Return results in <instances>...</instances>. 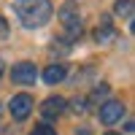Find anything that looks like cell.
Returning a JSON list of instances; mask_svg holds the SVG:
<instances>
[{
    "label": "cell",
    "mask_w": 135,
    "mask_h": 135,
    "mask_svg": "<svg viewBox=\"0 0 135 135\" xmlns=\"http://www.w3.org/2000/svg\"><path fill=\"white\" fill-rule=\"evenodd\" d=\"M8 108H11V116H14L16 122H25L30 116V111H32V97L30 95H14L11 103H8Z\"/></svg>",
    "instance_id": "3"
},
{
    "label": "cell",
    "mask_w": 135,
    "mask_h": 135,
    "mask_svg": "<svg viewBox=\"0 0 135 135\" xmlns=\"http://www.w3.org/2000/svg\"><path fill=\"white\" fill-rule=\"evenodd\" d=\"M114 11H116L122 19H132V0H116Z\"/></svg>",
    "instance_id": "9"
},
{
    "label": "cell",
    "mask_w": 135,
    "mask_h": 135,
    "mask_svg": "<svg viewBox=\"0 0 135 135\" xmlns=\"http://www.w3.org/2000/svg\"><path fill=\"white\" fill-rule=\"evenodd\" d=\"M6 32H8V27H6V19H3V16H0V38H3V35H6Z\"/></svg>",
    "instance_id": "13"
},
{
    "label": "cell",
    "mask_w": 135,
    "mask_h": 135,
    "mask_svg": "<svg viewBox=\"0 0 135 135\" xmlns=\"http://www.w3.org/2000/svg\"><path fill=\"white\" fill-rule=\"evenodd\" d=\"M105 135H116V132H105Z\"/></svg>",
    "instance_id": "15"
},
{
    "label": "cell",
    "mask_w": 135,
    "mask_h": 135,
    "mask_svg": "<svg viewBox=\"0 0 135 135\" xmlns=\"http://www.w3.org/2000/svg\"><path fill=\"white\" fill-rule=\"evenodd\" d=\"M14 11L25 27H43L51 19V3L49 0H14Z\"/></svg>",
    "instance_id": "1"
},
{
    "label": "cell",
    "mask_w": 135,
    "mask_h": 135,
    "mask_svg": "<svg viewBox=\"0 0 135 135\" xmlns=\"http://www.w3.org/2000/svg\"><path fill=\"white\" fill-rule=\"evenodd\" d=\"M11 78H14V84H35V78H38V70H35V65L32 62H16L14 65V70H11Z\"/></svg>",
    "instance_id": "2"
},
{
    "label": "cell",
    "mask_w": 135,
    "mask_h": 135,
    "mask_svg": "<svg viewBox=\"0 0 135 135\" xmlns=\"http://www.w3.org/2000/svg\"><path fill=\"white\" fill-rule=\"evenodd\" d=\"M122 116H124V105L119 100H108V103L100 105V122L103 124H116Z\"/></svg>",
    "instance_id": "4"
},
{
    "label": "cell",
    "mask_w": 135,
    "mask_h": 135,
    "mask_svg": "<svg viewBox=\"0 0 135 135\" xmlns=\"http://www.w3.org/2000/svg\"><path fill=\"white\" fill-rule=\"evenodd\" d=\"M73 111H76V114H84V111H86V100L84 97H76L73 100Z\"/></svg>",
    "instance_id": "11"
},
{
    "label": "cell",
    "mask_w": 135,
    "mask_h": 135,
    "mask_svg": "<svg viewBox=\"0 0 135 135\" xmlns=\"http://www.w3.org/2000/svg\"><path fill=\"white\" fill-rule=\"evenodd\" d=\"M108 95V86L103 84V86H95V92H92V100H100V97H105Z\"/></svg>",
    "instance_id": "12"
},
{
    "label": "cell",
    "mask_w": 135,
    "mask_h": 135,
    "mask_svg": "<svg viewBox=\"0 0 135 135\" xmlns=\"http://www.w3.org/2000/svg\"><path fill=\"white\" fill-rule=\"evenodd\" d=\"M30 135H57V132H54V130H51L49 124H38V127H35V130H32Z\"/></svg>",
    "instance_id": "10"
},
{
    "label": "cell",
    "mask_w": 135,
    "mask_h": 135,
    "mask_svg": "<svg viewBox=\"0 0 135 135\" xmlns=\"http://www.w3.org/2000/svg\"><path fill=\"white\" fill-rule=\"evenodd\" d=\"M114 38H116V30L111 27V25H103V27H97V30H95V41L108 43V41H114Z\"/></svg>",
    "instance_id": "8"
},
{
    "label": "cell",
    "mask_w": 135,
    "mask_h": 135,
    "mask_svg": "<svg viewBox=\"0 0 135 135\" xmlns=\"http://www.w3.org/2000/svg\"><path fill=\"white\" fill-rule=\"evenodd\" d=\"M62 78H65V65H49L43 70V81L46 84H60Z\"/></svg>",
    "instance_id": "7"
},
{
    "label": "cell",
    "mask_w": 135,
    "mask_h": 135,
    "mask_svg": "<svg viewBox=\"0 0 135 135\" xmlns=\"http://www.w3.org/2000/svg\"><path fill=\"white\" fill-rule=\"evenodd\" d=\"M0 73H3V62H0Z\"/></svg>",
    "instance_id": "14"
},
{
    "label": "cell",
    "mask_w": 135,
    "mask_h": 135,
    "mask_svg": "<svg viewBox=\"0 0 135 135\" xmlns=\"http://www.w3.org/2000/svg\"><path fill=\"white\" fill-rule=\"evenodd\" d=\"M60 16H62V25H65L68 30H73V32H81V19L76 16L73 6H65V8L60 11Z\"/></svg>",
    "instance_id": "6"
},
{
    "label": "cell",
    "mask_w": 135,
    "mask_h": 135,
    "mask_svg": "<svg viewBox=\"0 0 135 135\" xmlns=\"http://www.w3.org/2000/svg\"><path fill=\"white\" fill-rule=\"evenodd\" d=\"M65 111V97H46L43 100V105H41V114L46 116V119H54V116H60Z\"/></svg>",
    "instance_id": "5"
}]
</instances>
